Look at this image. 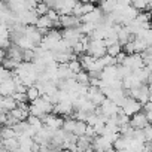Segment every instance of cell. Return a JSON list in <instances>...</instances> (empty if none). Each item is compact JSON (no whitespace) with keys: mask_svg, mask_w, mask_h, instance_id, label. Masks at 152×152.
<instances>
[{"mask_svg":"<svg viewBox=\"0 0 152 152\" xmlns=\"http://www.w3.org/2000/svg\"><path fill=\"white\" fill-rule=\"evenodd\" d=\"M0 134H2V139L17 137V131L14 130L12 125H3V128H0Z\"/></svg>","mask_w":152,"mask_h":152,"instance_id":"obj_28","label":"cell"},{"mask_svg":"<svg viewBox=\"0 0 152 152\" xmlns=\"http://www.w3.org/2000/svg\"><path fill=\"white\" fill-rule=\"evenodd\" d=\"M122 64L127 66L131 72H134V70H137V69H140V67L145 66V60H143L142 54L133 52V54H127V57H125V60H124Z\"/></svg>","mask_w":152,"mask_h":152,"instance_id":"obj_5","label":"cell"},{"mask_svg":"<svg viewBox=\"0 0 152 152\" xmlns=\"http://www.w3.org/2000/svg\"><path fill=\"white\" fill-rule=\"evenodd\" d=\"M69 67H70V70L73 72V75L75 73H78V72H81L84 67H82V64H81V60H78V58H73V60H70L69 63Z\"/></svg>","mask_w":152,"mask_h":152,"instance_id":"obj_30","label":"cell"},{"mask_svg":"<svg viewBox=\"0 0 152 152\" xmlns=\"http://www.w3.org/2000/svg\"><path fill=\"white\" fill-rule=\"evenodd\" d=\"M14 70H11V69H6L3 64H0V84L2 82H5V81H8V79H11V78H14Z\"/></svg>","mask_w":152,"mask_h":152,"instance_id":"obj_27","label":"cell"},{"mask_svg":"<svg viewBox=\"0 0 152 152\" xmlns=\"http://www.w3.org/2000/svg\"><path fill=\"white\" fill-rule=\"evenodd\" d=\"M121 51H122V45H121L119 42L112 43V45H109V46H107V54H109V55H112V57H116Z\"/></svg>","mask_w":152,"mask_h":152,"instance_id":"obj_31","label":"cell"},{"mask_svg":"<svg viewBox=\"0 0 152 152\" xmlns=\"http://www.w3.org/2000/svg\"><path fill=\"white\" fill-rule=\"evenodd\" d=\"M43 2L48 5L49 9H55V6H57V0H43Z\"/></svg>","mask_w":152,"mask_h":152,"instance_id":"obj_35","label":"cell"},{"mask_svg":"<svg viewBox=\"0 0 152 152\" xmlns=\"http://www.w3.org/2000/svg\"><path fill=\"white\" fill-rule=\"evenodd\" d=\"M15 90H17V84H15L14 78L0 84V96H12L15 93Z\"/></svg>","mask_w":152,"mask_h":152,"instance_id":"obj_16","label":"cell"},{"mask_svg":"<svg viewBox=\"0 0 152 152\" xmlns=\"http://www.w3.org/2000/svg\"><path fill=\"white\" fill-rule=\"evenodd\" d=\"M119 106L113 102V100H110V99H104L103 100V103L100 104V106H97V109H96V112L97 113H102L104 118H110V116H115L118 112H119Z\"/></svg>","mask_w":152,"mask_h":152,"instance_id":"obj_3","label":"cell"},{"mask_svg":"<svg viewBox=\"0 0 152 152\" xmlns=\"http://www.w3.org/2000/svg\"><path fill=\"white\" fill-rule=\"evenodd\" d=\"M76 145H78V151H94L93 149V137L84 134L79 136L78 140H76Z\"/></svg>","mask_w":152,"mask_h":152,"instance_id":"obj_17","label":"cell"},{"mask_svg":"<svg viewBox=\"0 0 152 152\" xmlns=\"http://www.w3.org/2000/svg\"><path fill=\"white\" fill-rule=\"evenodd\" d=\"M54 110V103H51L45 96L37 97L36 100L31 102V104L28 106V113L30 115H36V116H43L46 113H51Z\"/></svg>","mask_w":152,"mask_h":152,"instance_id":"obj_1","label":"cell"},{"mask_svg":"<svg viewBox=\"0 0 152 152\" xmlns=\"http://www.w3.org/2000/svg\"><path fill=\"white\" fill-rule=\"evenodd\" d=\"M130 124L133 128H139V130H143L146 125H149V121H148V116L145 112H136L134 115L130 116Z\"/></svg>","mask_w":152,"mask_h":152,"instance_id":"obj_13","label":"cell"},{"mask_svg":"<svg viewBox=\"0 0 152 152\" xmlns=\"http://www.w3.org/2000/svg\"><path fill=\"white\" fill-rule=\"evenodd\" d=\"M106 52H107V46H106L103 39H90L88 40V43H87V54H90V55H93L96 58H100Z\"/></svg>","mask_w":152,"mask_h":152,"instance_id":"obj_2","label":"cell"},{"mask_svg":"<svg viewBox=\"0 0 152 152\" xmlns=\"http://www.w3.org/2000/svg\"><path fill=\"white\" fill-rule=\"evenodd\" d=\"M5 149H11V151H17L20 149V142L18 137H11V139H2Z\"/></svg>","mask_w":152,"mask_h":152,"instance_id":"obj_26","label":"cell"},{"mask_svg":"<svg viewBox=\"0 0 152 152\" xmlns=\"http://www.w3.org/2000/svg\"><path fill=\"white\" fill-rule=\"evenodd\" d=\"M146 116H148V121H149V124H152V112H146Z\"/></svg>","mask_w":152,"mask_h":152,"instance_id":"obj_37","label":"cell"},{"mask_svg":"<svg viewBox=\"0 0 152 152\" xmlns=\"http://www.w3.org/2000/svg\"><path fill=\"white\" fill-rule=\"evenodd\" d=\"M17 15V21L24 24V26H28V24H36L39 15L34 9H27V11H23V12H18L15 14Z\"/></svg>","mask_w":152,"mask_h":152,"instance_id":"obj_7","label":"cell"},{"mask_svg":"<svg viewBox=\"0 0 152 152\" xmlns=\"http://www.w3.org/2000/svg\"><path fill=\"white\" fill-rule=\"evenodd\" d=\"M79 2H87V3H88V2H91V3H94L96 0H79Z\"/></svg>","mask_w":152,"mask_h":152,"instance_id":"obj_38","label":"cell"},{"mask_svg":"<svg viewBox=\"0 0 152 152\" xmlns=\"http://www.w3.org/2000/svg\"><path fill=\"white\" fill-rule=\"evenodd\" d=\"M60 23L63 28H75L81 26L82 20L76 17L75 14H67V15H60Z\"/></svg>","mask_w":152,"mask_h":152,"instance_id":"obj_12","label":"cell"},{"mask_svg":"<svg viewBox=\"0 0 152 152\" xmlns=\"http://www.w3.org/2000/svg\"><path fill=\"white\" fill-rule=\"evenodd\" d=\"M6 57L8 58H12V60H15V61H18V63H21L23 61V48H20L17 43H11V46L6 49Z\"/></svg>","mask_w":152,"mask_h":152,"instance_id":"obj_15","label":"cell"},{"mask_svg":"<svg viewBox=\"0 0 152 152\" xmlns=\"http://www.w3.org/2000/svg\"><path fill=\"white\" fill-rule=\"evenodd\" d=\"M75 110L73 107V103L70 100H60L58 103L54 104V113L60 115V116H67V115H72Z\"/></svg>","mask_w":152,"mask_h":152,"instance_id":"obj_9","label":"cell"},{"mask_svg":"<svg viewBox=\"0 0 152 152\" xmlns=\"http://www.w3.org/2000/svg\"><path fill=\"white\" fill-rule=\"evenodd\" d=\"M93 149L94 151H110V149H113V143L106 136L100 134L93 139Z\"/></svg>","mask_w":152,"mask_h":152,"instance_id":"obj_11","label":"cell"},{"mask_svg":"<svg viewBox=\"0 0 152 152\" xmlns=\"http://www.w3.org/2000/svg\"><path fill=\"white\" fill-rule=\"evenodd\" d=\"M15 43H17L20 48H23V49H34V48L37 46V45H34V43H33V42H31V40H30V39L26 36V34H24V36H21V37H20V39H18Z\"/></svg>","mask_w":152,"mask_h":152,"instance_id":"obj_25","label":"cell"},{"mask_svg":"<svg viewBox=\"0 0 152 152\" xmlns=\"http://www.w3.org/2000/svg\"><path fill=\"white\" fill-rule=\"evenodd\" d=\"M73 78L78 81L79 84H82V85H90V73H88L85 69H82V70L78 72V73H75Z\"/></svg>","mask_w":152,"mask_h":152,"instance_id":"obj_24","label":"cell"},{"mask_svg":"<svg viewBox=\"0 0 152 152\" xmlns=\"http://www.w3.org/2000/svg\"><path fill=\"white\" fill-rule=\"evenodd\" d=\"M61 34H63V39H64V40H67V43H69L72 48H73V45H75L76 42H79V40L82 39V36H84V33H82L81 27L64 28V31H63Z\"/></svg>","mask_w":152,"mask_h":152,"instance_id":"obj_6","label":"cell"},{"mask_svg":"<svg viewBox=\"0 0 152 152\" xmlns=\"http://www.w3.org/2000/svg\"><path fill=\"white\" fill-rule=\"evenodd\" d=\"M17 106H18V102L14 99V96H3V110L6 113L15 109Z\"/></svg>","mask_w":152,"mask_h":152,"instance_id":"obj_22","label":"cell"},{"mask_svg":"<svg viewBox=\"0 0 152 152\" xmlns=\"http://www.w3.org/2000/svg\"><path fill=\"white\" fill-rule=\"evenodd\" d=\"M34 11L37 12V15H45V14L49 11V8H48V5H46L45 2H39Z\"/></svg>","mask_w":152,"mask_h":152,"instance_id":"obj_33","label":"cell"},{"mask_svg":"<svg viewBox=\"0 0 152 152\" xmlns=\"http://www.w3.org/2000/svg\"><path fill=\"white\" fill-rule=\"evenodd\" d=\"M87 127H88V124L85 122V121H82V119H76V122H75V128H73V134L75 136H84L85 133H87Z\"/></svg>","mask_w":152,"mask_h":152,"instance_id":"obj_23","label":"cell"},{"mask_svg":"<svg viewBox=\"0 0 152 152\" xmlns=\"http://www.w3.org/2000/svg\"><path fill=\"white\" fill-rule=\"evenodd\" d=\"M17 137L20 142V151H24V152L33 151V145H34L33 137H30V136H17Z\"/></svg>","mask_w":152,"mask_h":152,"instance_id":"obj_19","label":"cell"},{"mask_svg":"<svg viewBox=\"0 0 152 152\" xmlns=\"http://www.w3.org/2000/svg\"><path fill=\"white\" fill-rule=\"evenodd\" d=\"M102 61H103V64H104V67H107V66H115V64H118L116 63V58L115 57H112V55H109L107 52L102 57Z\"/></svg>","mask_w":152,"mask_h":152,"instance_id":"obj_32","label":"cell"},{"mask_svg":"<svg viewBox=\"0 0 152 152\" xmlns=\"http://www.w3.org/2000/svg\"><path fill=\"white\" fill-rule=\"evenodd\" d=\"M27 99H28V102H33V100H36L37 97H40V91H39V88L36 87V85H30V87H27Z\"/></svg>","mask_w":152,"mask_h":152,"instance_id":"obj_29","label":"cell"},{"mask_svg":"<svg viewBox=\"0 0 152 152\" xmlns=\"http://www.w3.org/2000/svg\"><path fill=\"white\" fill-rule=\"evenodd\" d=\"M96 6H94V3H91V2H79L78 0V3L75 5V8H73V12L72 14H75L76 17H79V18H82L84 15H87L88 12H91L93 9H94Z\"/></svg>","mask_w":152,"mask_h":152,"instance_id":"obj_14","label":"cell"},{"mask_svg":"<svg viewBox=\"0 0 152 152\" xmlns=\"http://www.w3.org/2000/svg\"><path fill=\"white\" fill-rule=\"evenodd\" d=\"M42 121H43V124H45L46 127H49V128H52V130L61 128V127H63V122H64L63 118H60L57 113H52V112L43 115V116H42Z\"/></svg>","mask_w":152,"mask_h":152,"instance_id":"obj_10","label":"cell"},{"mask_svg":"<svg viewBox=\"0 0 152 152\" xmlns=\"http://www.w3.org/2000/svg\"><path fill=\"white\" fill-rule=\"evenodd\" d=\"M119 107L122 109V112H124V113H127L128 116H131V115H134L136 112L142 110V109H143V104H142L139 100L133 99L131 96H127V97L124 99V102H122V104H121Z\"/></svg>","mask_w":152,"mask_h":152,"instance_id":"obj_4","label":"cell"},{"mask_svg":"<svg viewBox=\"0 0 152 152\" xmlns=\"http://www.w3.org/2000/svg\"><path fill=\"white\" fill-rule=\"evenodd\" d=\"M43 34H45V33H43L36 24H28V26H26V36H27L34 45L39 46L40 40L43 39Z\"/></svg>","mask_w":152,"mask_h":152,"instance_id":"obj_8","label":"cell"},{"mask_svg":"<svg viewBox=\"0 0 152 152\" xmlns=\"http://www.w3.org/2000/svg\"><path fill=\"white\" fill-rule=\"evenodd\" d=\"M36 26L45 33L46 30H49V28L54 27V21L48 17V14H45V15H39V18L36 21Z\"/></svg>","mask_w":152,"mask_h":152,"instance_id":"obj_18","label":"cell"},{"mask_svg":"<svg viewBox=\"0 0 152 152\" xmlns=\"http://www.w3.org/2000/svg\"><path fill=\"white\" fill-rule=\"evenodd\" d=\"M118 6V2L116 0H100V9L104 12V14H112Z\"/></svg>","mask_w":152,"mask_h":152,"instance_id":"obj_21","label":"cell"},{"mask_svg":"<svg viewBox=\"0 0 152 152\" xmlns=\"http://www.w3.org/2000/svg\"><path fill=\"white\" fill-rule=\"evenodd\" d=\"M143 109L146 112H152V100H148L146 103H143Z\"/></svg>","mask_w":152,"mask_h":152,"instance_id":"obj_36","label":"cell"},{"mask_svg":"<svg viewBox=\"0 0 152 152\" xmlns=\"http://www.w3.org/2000/svg\"><path fill=\"white\" fill-rule=\"evenodd\" d=\"M6 122H8V113L6 112H0V125H6Z\"/></svg>","mask_w":152,"mask_h":152,"instance_id":"obj_34","label":"cell"},{"mask_svg":"<svg viewBox=\"0 0 152 152\" xmlns=\"http://www.w3.org/2000/svg\"><path fill=\"white\" fill-rule=\"evenodd\" d=\"M14 118H17L18 121H26L27 118H28V109L27 107H21V106H17L15 109H12L11 112H9Z\"/></svg>","mask_w":152,"mask_h":152,"instance_id":"obj_20","label":"cell"}]
</instances>
